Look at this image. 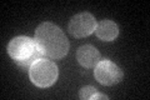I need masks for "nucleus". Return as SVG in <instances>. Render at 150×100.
<instances>
[{"label":"nucleus","mask_w":150,"mask_h":100,"mask_svg":"<svg viewBox=\"0 0 150 100\" xmlns=\"http://www.w3.org/2000/svg\"><path fill=\"white\" fill-rule=\"evenodd\" d=\"M94 93H96V89L94 87L88 85V87H84V88L80 89V91H79V96H80L81 100H89Z\"/></svg>","instance_id":"6e6552de"},{"label":"nucleus","mask_w":150,"mask_h":100,"mask_svg":"<svg viewBox=\"0 0 150 100\" xmlns=\"http://www.w3.org/2000/svg\"><path fill=\"white\" fill-rule=\"evenodd\" d=\"M90 99H93V100H96V99H104V100H108V99H109V96H108V95H105V94L94 93V94L91 95V98H90Z\"/></svg>","instance_id":"1a4fd4ad"},{"label":"nucleus","mask_w":150,"mask_h":100,"mask_svg":"<svg viewBox=\"0 0 150 100\" xmlns=\"http://www.w3.org/2000/svg\"><path fill=\"white\" fill-rule=\"evenodd\" d=\"M8 54L15 61V64L23 70H28L33 63L45 58L38 48L35 39L29 36H16L10 40L8 45Z\"/></svg>","instance_id":"f03ea898"},{"label":"nucleus","mask_w":150,"mask_h":100,"mask_svg":"<svg viewBox=\"0 0 150 100\" xmlns=\"http://www.w3.org/2000/svg\"><path fill=\"white\" fill-rule=\"evenodd\" d=\"M96 20L90 13H79L69 21L68 30L75 38H85L93 34L96 28Z\"/></svg>","instance_id":"39448f33"},{"label":"nucleus","mask_w":150,"mask_h":100,"mask_svg":"<svg viewBox=\"0 0 150 100\" xmlns=\"http://www.w3.org/2000/svg\"><path fill=\"white\" fill-rule=\"evenodd\" d=\"M76 60L84 68H95L101 60V55L93 45H81L76 51Z\"/></svg>","instance_id":"423d86ee"},{"label":"nucleus","mask_w":150,"mask_h":100,"mask_svg":"<svg viewBox=\"0 0 150 100\" xmlns=\"http://www.w3.org/2000/svg\"><path fill=\"white\" fill-rule=\"evenodd\" d=\"M94 33L103 41H112L119 35V26L115 24V21L105 19L96 24Z\"/></svg>","instance_id":"0eeeda50"},{"label":"nucleus","mask_w":150,"mask_h":100,"mask_svg":"<svg viewBox=\"0 0 150 100\" xmlns=\"http://www.w3.org/2000/svg\"><path fill=\"white\" fill-rule=\"evenodd\" d=\"M35 43L45 58L62 59L69 51V40L64 31L50 21L41 23L35 30Z\"/></svg>","instance_id":"f257e3e1"},{"label":"nucleus","mask_w":150,"mask_h":100,"mask_svg":"<svg viewBox=\"0 0 150 100\" xmlns=\"http://www.w3.org/2000/svg\"><path fill=\"white\" fill-rule=\"evenodd\" d=\"M123 70L109 59L100 60L94 68V77L101 85L111 87L121 82Z\"/></svg>","instance_id":"20e7f679"},{"label":"nucleus","mask_w":150,"mask_h":100,"mask_svg":"<svg viewBox=\"0 0 150 100\" xmlns=\"http://www.w3.org/2000/svg\"><path fill=\"white\" fill-rule=\"evenodd\" d=\"M59 70L54 61L41 58L29 68V78L38 88H49L58 80Z\"/></svg>","instance_id":"7ed1b4c3"}]
</instances>
